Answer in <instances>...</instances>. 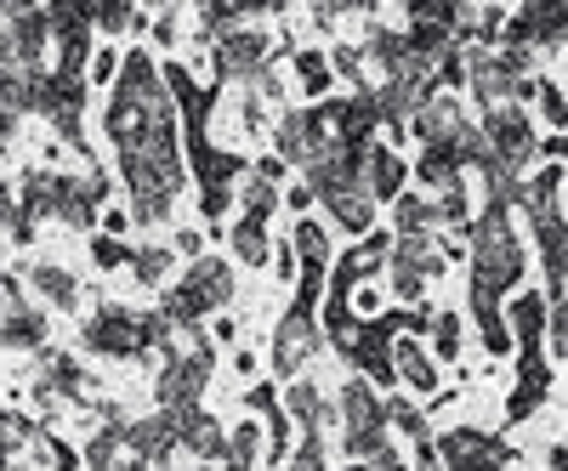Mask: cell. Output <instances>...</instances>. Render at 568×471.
Segmentation results:
<instances>
[{"mask_svg": "<svg viewBox=\"0 0 568 471\" xmlns=\"http://www.w3.org/2000/svg\"><path fill=\"white\" fill-rule=\"evenodd\" d=\"M114 149H120V171L131 187V222L154 227L171 216L176 194H182V154H176V114L171 109H125L109 103L103 114Z\"/></svg>", "mask_w": 568, "mask_h": 471, "instance_id": "obj_1", "label": "cell"}, {"mask_svg": "<svg viewBox=\"0 0 568 471\" xmlns=\"http://www.w3.org/2000/svg\"><path fill=\"white\" fill-rule=\"evenodd\" d=\"M471 318L484 329V347L495 358L511 352V336H506V313H500V296L517 290L524 278V245L511 233V211L506 205H484V216L471 222Z\"/></svg>", "mask_w": 568, "mask_h": 471, "instance_id": "obj_2", "label": "cell"}, {"mask_svg": "<svg viewBox=\"0 0 568 471\" xmlns=\"http://www.w3.org/2000/svg\"><path fill=\"white\" fill-rule=\"evenodd\" d=\"M227 301H233V267H227L222 256H200V262L165 290L160 318H165L171 329H194L205 313H216V307H227Z\"/></svg>", "mask_w": 568, "mask_h": 471, "instance_id": "obj_3", "label": "cell"}, {"mask_svg": "<svg viewBox=\"0 0 568 471\" xmlns=\"http://www.w3.org/2000/svg\"><path fill=\"white\" fill-rule=\"evenodd\" d=\"M187 336H194V341H187V352H171L165 369H160V381H154V398H160L165 414L194 409L200 392H205V381H211V364H216V347H211V336H200V324L187 329Z\"/></svg>", "mask_w": 568, "mask_h": 471, "instance_id": "obj_4", "label": "cell"}, {"mask_svg": "<svg viewBox=\"0 0 568 471\" xmlns=\"http://www.w3.org/2000/svg\"><path fill=\"white\" fill-rule=\"evenodd\" d=\"M342 443H347L353 460H369L387 443V398L375 392L364 375H353L342 387Z\"/></svg>", "mask_w": 568, "mask_h": 471, "instance_id": "obj_5", "label": "cell"}, {"mask_svg": "<svg viewBox=\"0 0 568 471\" xmlns=\"http://www.w3.org/2000/svg\"><path fill=\"white\" fill-rule=\"evenodd\" d=\"M478 136H484L489 160H495V165H500L506 176H517V171H524V165L535 160V149H540V136H535L529 114L517 109V103H495V109L484 114Z\"/></svg>", "mask_w": 568, "mask_h": 471, "instance_id": "obj_6", "label": "cell"}, {"mask_svg": "<svg viewBox=\"0 0 568 471\" xmlns=\"http://www.w3.org/2000/svg\"><path fill=\"white\" fill-rule=\"evenodd\" d=\"M393 296L398 301H420L426 285L444 273V256L433 245V233H409V239H393Z\"/></svg>", "mask_w": 568, "mask_h": 471, "instance_id": "obj_7", "label": "cell"}, {"mask_svg": "<svg viewBox=\"0 0 568 471\" xmlns=\"http://www.w3.org/2000/svg\"><path fill=\"white\" fill-rule=\"evenodd\" d=\"M211 52H216V74L222 80H240V85H256V74L273 69V40L262 29H251V23L216 34Z\"/></svg>", "mask_w": 568, "mask_h": 471, "instance_id": "obj_8", "label": "cell"}, {"mask_svg": "<svg viewBox=\"0 0 568 471\" xmlns=\"http://www.w3.org/2000/svg\"><path fill=\"white\" fill-rule=\"evenodd\" d=\"M318 347H324V329L313 318V301H296L291 313L278 318V329H273V369L278 375H302Z\"/></svg>", "mask_w": 568, "mask_h": 471, "instance_id": "obj_9", "label": "cell"}, {"mask_svg": "<svg viewBox=\"0 0 568 471\" xmlns=\"http://www.w3.org/2000/svg\"><path fill=\"white\" fill-rule=\"evenodd\" d=\"M433 449H438V465L444 471H506V460H511V449L500 438L478 432V427H455Z\"/></svg>", "mask_w": 568, "mask_h": 471, "instance_id": "obj_10", "label": "cell"}, {"mask_svg": "<svg viewBox=\"0 0 568 471\" xmlns=\"http://www.w3.org/2000/svg\"><path fill=\"white\" fill-rule=\"evenodd\" d=\"M562 29H568V18H562V0H529L517 18H506L500 23V45H511V52H535V45H562Z\"/></svg>", "mask_w": 568, "mask_h": 471, "instance_id": "obj_11", "label": "cell"}, {"mask_svg": "<svg viewBox=\"0 0 568 471\" xmlns=\"http://www.w3.org/2000/svg\"><path fill=\"white\" fill-rule=\"evenodd\" d=\"M109 199V182L103 176H52V216L74 233H85L91 222H98V205Z\"/></svg>", "mask_w": 568, "mask_h": 471, "instance_id": "obj_12", "label": "cell"}, {"mask_svg": "<svg viewBox=\"0 0 568 471\" xmlns=\"http://www.w3.org/2000/svg\"><path fill=\"white\" fill-rule=\"evenodd\" d=\"M324 114L318 109H291L278 125H273V160L278 165H307L318 149H324Z\"/></svg>", "mask_w": 568, "mask_h": 471, "instance_id": "obj_13", "label": "cell"}, {"mask_svg": "<svg viewBox=\"0 0 568 471\" xmlns=\"http://www.w3.org/2000/svg\"><path fill=\"white\" fill-rule=\"evenodd\" d=\"M85 352H103V358H136V313L131 307H98L80 329Z\"/></svg>", "mask_w": 568, "mask_h": 471, "instance_id": "obj_14", "label": "cell"}, {"mask_svg": "<svg viewBox=\"0 0 568 471\" xmlns=\"http://www.w3.org/2000/svg\"><path fill=\"white\" fill-rule=\"evenodd\" d=\"M393 381H404L420 398H438V364H433V352L420 347V336H409V329L393 336Z\"/></svg>", "mask_w": 568, "mask_h": 471, "instance_id": "obj_15", "label": "cell"}, {"mask_svg": "<svg viewBox=\"0 0 568 471\" xmlns=\"http://www.w3.org/2000/svg\"><path fill=\"white\" fill-rule=\"evenodd\" d=\"M409 131H415V143H420V149H449L455 136L466 131V109H460V98L438 91V98H433V103H426V109L409 120Z\"/></svg>", "mask_w": 568, "mask_h": 471, "instance_id": "obj_16", "label": "cell"}, {"mask_svg": "<svg viewBox=\"0 0 568 471\" xmlns=\"http://www.w3.org/2000/svg\"><path fill=\"white\" fill-rule=\"evenodd\" d=\"M125 449L142 460V465H165L176 454V414L154 409L149 420H125Z\"/></svg>", "mask_w": 568, "mask_h": 471, "instance_id": "obj_17", "label": "cell"}, {"mask_svg": "<svg viewBox=\"0 0 568 471\" xmlns=\"http://www.w3.org/2000/svg\"><path fill=\"white\" fill-rule=\"evenodd\" d=\"M466 80H471V98H478L484 109L506 103V98H511V85H517V74L489 52V45H466Z\"/></svg>", "mask_w": 568, "mask_h": 471, "instance_id": "obj_18", "label": "cell"}, {"mask_svg": "<svg viewBox=\"0 0 568 471\" xmlns=\"http://www.w3.org/2000/svg\"><path fill=\"white\" fill-rule=\"evenodd\" d=\"M222 443H227L222 420H216V414H205L200 403L176 414V449H187L200 465H205V460H222Z\"/></svg>", "mask_w": 568, "mask_h": 471, "instance_id": "obj_19", "label": "cell"}, {"mask_svg": "<svg viewBox=\"0 0 568 471\" xmlns=\"http://www.w3.org/2000/svg\"><path fill=\"white\" fill-rule=\"evenodd\" d=\"M358 182H364V194L382 205V199H398V187H404V160L382 143H369L364 160H358Z\"/></svg>", "mask_w": 568, "mask_h": 471, "instance_id": "obj_20", "label": "cell"}, {"mask_svg": "<svg viewBox=\"0 0 568 471\" xmlns=\"http://www.w3.org/2000/svg\"><path fill=\"white\" fill-rule=\"evenodd\" d=\"M0 347L12 352H40L45 347V313L40 307H7V318H0Z\"/></svg>", "mask_w": 568, "mask_h": 471, "instance_id": "obj_21", "label": "cell"}, {"mask_svg": "<svg viewBox=\"0 0 568 471\" xmlns=\"http://www.w3.org/2000/svg\"><path fill=\"white\" fill-rule=\"evenodd\" d=\"M324 205H329V216H336V227H347V233L375 227V199L364 194V182H347V187H336V194H324Z\"/></svg>", "mask_w": 568, "mask_h": 471, "instance_id": "obj_22", "label": "cell"}, {"mask_svg": "<svg viewBox=\"0 0 568 471\" xmlns=\"http://www.w3.org/2000/svg\"><path fill=\"white\" fill-rule=\"evenodd\" d=\"M29 285L52 301L58 313H74L80 307V278L69 273V267H58V262H40V267H29Z\"/></svg>", "mask_w": 568, "mask_h": 471, "instance_id": "obj_23", "label": "cell"}, {"mask_svg": "<svg viewBox=\"0 0 568 471\" xmlns=\"http://www.w3.org/2000/svg\"><path fill=\"white\" fill-rule=\"evenodd\" d=\"M284 409H291V420L307 427V432H324V420H329V403H324V392L313 381H291V387H284Z\"/></svg>", "mask_w": 568, "mask_h": 471, "instance_id": "obj_24", "label": "cell"}, {"mask_svg": "<svg viewBox=\"0 0 568 471\" xmlns=\"http://www.w3.org/2000/svg\"><path fill=\"white\" fill-rule=\"evenodd\" d=\"M511 329L524 352H540V336H546V296H511ZM506 329V336H511Z\"/></svg>", "mask_w": 568, "mask_h": 471, "instance_id": "obj_25", "label": "cell"}, {"mask_svg": "<svg viewBox=\"0 0 568 471\" xmlns=\"http://www.w3.org/2000/svg\"><path fill=\"white\" fill-rule=\"evenodd\" d=\"M222 460H227V471H251L262 460V427H256V420H240V432H227Z\"/></svg>", "mask_w": 568, "mask_h": 471, "instance_id": "obj_26", "label": "cell"}, {"mask_svg": "<svg viewBox=\"0 0 568 471\" xmlns=\"http://www.w3.org/2000/svg\"><path fill=\"white\" fill-rule=\"evenodd\" d=\"M233 250H240L245 267H262V262L273 256V245H267V222H256V216H240V222H233Z\"/></svg>", "mask_w": 568, "mask_h": 471, "instance_id": "obj_27", "label": "cell"}, {"mask_svg": "<svg viewBox=\"0 0 568 471\" xmlns=\"http://www.w3.org/2000/svg\"><path fill=\"white\" fill-rule=\"evenodd\" d=\"M420 182L426 187H438V194H444V187H455V182H466L460 176V165H455V149H420Z\"/></svg>", "mask_w": 568, "mask_h": 471, "instance_id": "obj_28", "label": "cell"}, {"mask_svg": "<svg viewBox=\"0 0 568 471\" xmlns=\"http://www.w3.org/2000/svg\"><path fill=\"white\" fill-rule=\"evenodd\" d=\"M291 256H302V267H329V233H324V222H296V250Z\"/></svg>", "mask_w": 568, "mask_h": 471, "instance_id": "obj_29", "label": "cell"}, {"mask_svg": "<svg viewBox=\"0 0 568 471\" xmlns=\"http://www.w3.org/2000/svg\"><path fill=\"white\" fill-rule=\"evenodd\" d=\"M273 211H278V187H273V182H262V176L240 182V216H256V222H267Z\"/></svg>", "mask_w": 568, "mask_h": 471, "instance_id": "obj_30", "label": "cell"}, {"mask_svg": "<svg viewBox=\"0 0 568 471\" xmlns=\"http://www.w3.org/2000/svg\"><path fill=\"white\" fill-rule=\"evenodd\" d=\"M426 227H433V199L398 194V239H409V233H426Z\"/></svg>", "mask_w": 568, "mask_h": 471, "instance_id": "obj_31", "label": "cell"}, {"mask_svg": "<svg viewBox=\"0 0 568 471\" xmlns=\"http://www.w3.org/2000/svg\"><path fill=\"white\" fill-rule=\"evenodd\" d=\"M131 273H136V285H160V278L171 273V250H160V245L131 250Z\"/></svg>", "mask_w": 568, "mask_h": 471, "instance_id": "obj_32", "label": "cell"}, {"mask_svg": "<svg viewBox=\"0 0 568 471\" xmlns=\"http://www.w3.org/2000/svg\"><path fill=\"white\" fill-rule=\"evenodd\" d=\"M296 69H302V80H307L313 98H324V91H329V58L318 52V45H302V52H296Z\"/></svg>", "mask_w": 568, "mask_h": 471, "instance_id": "obj_33", "label": "cell"}, {"mask_svg": "<svg viewBox=\"0 0 568 471\" xmlns=\"http://www.w3.org/2000/svg\"><path fill=\"white\" fill-rule=\"evenodd\" d=\"M85 23L103 29V34H120V29H131V7H120V0H98V7H85Z\"/></svg>", "mask_w": 568, "mask_h": 471, "instance_id": "obj_34", "label": "cell"}, {"mask_svg": "<svg viewBox=\"0 0 568 471\" xmlns=\"http://www.w3.org/2000/svg\"><path fill=\"white\" fill-rule=\"evenodd\" d=\"M433 347H438L444 364L460 358V313H438V318H433Z\"/></svg>", "mask_w": 568, "mask_h": 471, "instance_id": "obj_35", "label": "cell"}, {"mask_svg": "<svg viewBox=\"0 0 568 471\" xmlns=\"http://www.w3.org/2000/svg\"><path fill=\"white\" fill-rule=\"evenodd\" d=\"M387 427H398V432H409V438H426V409H415L409 398H393V403H387Z\"/></svg>", "mask_w": 568, "mask_h": 471, "instance_id": "obj_36", "label": "cell"}, {"mask_svg": "<svg viewBox=\"0 0 568 471\" xmlns=\"http://www.w3.org/2000/svg\"><path fill=\"white\" fill-rule=\"evenodd\" d=\"M546 347H551V358L562 364L568 358V307L557 301V307H546Z\"/></svg>", "mask_w": 568, "mask_h": 471, "instance_id": "obj_37", "label": "cell"}, {"mask_svg": "<svg viewBox=\"0 0 568 471\" xmlns=\"http://www.w3.org/2000/svg\"><path fill=\"white\" fill-rule=\"evenodd\" d=\"M291 471H329L324 465V432H307L302 438V449L291 454Z\"/></svg>", "mask_w": 568, "mask_h": 471, "instance_id": "obj_38", "label": "cell"}, {"mask_svg": "<svg viewBox=\"0 0 568 471\" xmlns=\"http://www.w3.org/2000/svg\"><path fill=\"white\" fill-rule=\"evenodd\" d=\"M120 74V52H114V45H98V52H91V69H85V80L91 85H109Z\"/></svg>", "mask_w": 568, "mask_h": 471, "instance_id": "obj_39", "label": "cell"}, {"mask_svg": "<svg viewBox=\"0 0 568 471\" xmlns=\"http://www.w3.org/2000/svg\"><path fill=\"white\" fill-rule=\"evenodd\" d=\"M535 91H540V109H546V120H551V125H557V136H562V120H568L562 85H551V80H546V85H535Z\"/></svg>", "mask_w": 568, "mask_h": 471, "instance_id": "obj_40", "label": "cell"}, {"mask_svg": "<svg viewBox=\"0 0 568 471\" xmlns=\"http://www.w3.org/2000/svg\"><path fill=\"white\" fill-rule=\"evenodd\" d=\"M91 262H98V267H120V262H131V250L120 239H91Z\"/></svg>", "mask_w": 568, "mask_h": 471, "instance_id": "obj_41", "label": "cell"}, {"mask_svg": "<svg viewBox=\"0 0 568 471\" xmlns=\"http://www.w3.org/2000/svg\"><path fill=\"white\" fill-rule=\"evenodd\" d=\"M369 460H375V471H409V460H404V454H398L393 443H382V449H375Z\"/></svg>", "mask_w": 568, "mask_h": 471, "instance_id": "obj_42", "label": "cell"}, {"mask_svg": "<svg viewBox=\"0 0 568 471\" xmlns=\"http://www.w3.org/2000/svg\"><path fill=\"white\" fill-rule=\"evenodd\" d=\"M18 222V194H12V182L0 176V227H12Z\"/></svg>", "mask_w": 568, "mask_h": 471, "instance_id": "obj_43", "label": "cell"}, {"mask_svg": "<svg viewBox=\"0 0 568 471\" xmlns=\"http://www.w3.org/2000/svg\"><path fill=\"white\" fill-rule=\"evenodd\" d=\"M176 250L200 262V250H205V233H200V227H182V233H176Z\"/></svg>", "mask_w": 568, "mask_h": 471, "instance_id": "obj_44", "label": "cell"}, {"mask_svg": "<svg viewBox=\"0 0 568 471\" xmlns=\"http://www.w3.org/2000/svg\"><path fill=\"white\" fill-rule=\"evenodd\" d=\"M409 471H444V465H438V449L426 443V438H415V465H409Z\"/></svg>", "mask_w": 568, "mask_h": 471, "instance_id": "obj_45", "label": "cell"}, {"mask_svg": "<svg viewBox=\"0 0 568 471\" xmlns=\"http://www.w3.org/2000/svg\"><path fill=\"white\" fill-rule=\"evenodd\" d=\"M176 23H182V12H165V18L154 23V34H160V45H171V40H176Z\"/></svg>", "mask_w": 568, "mask_h": 471, "instance_id": "obj_46", "label": "cell"}, {"mask_svg": "<svg viewBox=\"0 0 568 471\" xmlns=\"http://www.w3.org/2000/svg\"><path fill=\"white\" fill-rule=\"evenodd\" d=\"M251 409H262V414L278 409V392H273V387H256V392H251Z\"/></svg>", "mask_w": 568, "mask_h": 471, "instance_id": "obj_47", "label": "cell"}, {"mask_svg": "<svg viewBox=\"0 0 568 471\" xmlns=\"http://www.w3.org/2000/svg\"><path fill=\"white\" fill-rule=\"evenodd\" d=\"M546 465H551V471H568V449L551 443V449H546Z\"/></svg>", "mask_w": 568, "mask_h": 471, "instance_id": "obj_48", "label": "cell"}, {"mask_svg": "<svg viewBox=\"0 0 568 471\" xmlns=\"http://www.w3.org/2000/svg\"><path fill=\"white\" fill-rule=\"evenodd\" d=\"M0 471H12V449L7 443H0Z\"/></svg>", "mask_w": 568, "mask_h": 471, "instance_id": "obj_49", "label": "cell"}, {"mask_svg": "<svg viewBox=\"0 0 568 471\" xmlns=\"http://www.w3.org/2000/svg\"><path fill=\"white\" fill-rule=\"evenodd\" d=\"M176 471H211V465H200V460H194V465H176Z\"/></svg>", "mask_w": 568, "mask_h": 471, "instance_id": "obj_50", "label": "cell"}, {"mask_svg": "<svg viewBox=\"0 0 568 471\" xmlns=\"http://www.w3.org/2000/svg\"><path fill=\"white\" fill-rule=\"evenodd\" d=\"M347 471H369V465H347Z\"/></svg>", "mask_w": 568, "mask_h": 471, "instance_id": "obj_51", "label": "cell"}]
</instances>
